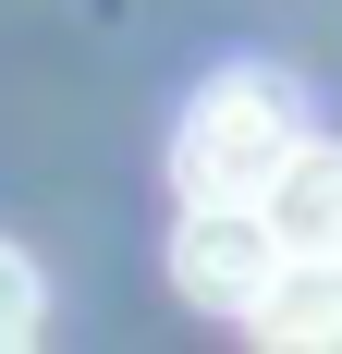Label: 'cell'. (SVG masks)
<instances>
[{
  "label": "cell",
  "instance_id": "1",
  "mask_svg": "<svg viewBox=\"0 0 342 354\" xmlns=\"http://www.w3.org/2000/svg\"><path fill=\"white\" fill-rule=\"evenodd\" d=\"M294 135H306L294 86H281L269 62H233V73H208L196 98H183V135H171V183H183V196H257V183L294 159Z\"/></svg>",
  "mask_w": 342,
  "mask_h": 354
},
{
  "label": "cell",
  "instance_id": "2",
  "mask_svg": "<svg viewBox=\"0 0 342 354\" xmlns=\"http://www.w3.org/2000/svg\"><path fill=\"white\" fill-rule=\"evenodd\" d=\"M269 269H281V232L257 220V196H183V220H171V293L183 306L244 318L269 293Z\"/></svg>",
  "mask_w": 342,
  "mask_h": 354
},
{
  "label": "cell",
  "instance_id": "3",
  "mask_svg": "<svg viewBox=\"0 0 342 354\" xmlns=\"http://www.w3.org/2000/svg\"><path fill=\"white\" fill-rule=\"evenodd\" d=\"M257 220L281 232V257H342V147L294 135V159L257 183Z\"/></svg>",
  "mask_w": 342,
  "mask_h": 354
},
{
  "label": "cell",
  "instance_id": "4",
  "mask_svg": "<svg viewBox=\"0 0 342 354\" xmlns=\"http://www.w3.org/2000/svg\"><path fill=\"white\" fill-rule=\"evenodd\" d=\"M257 342H342V257H281L269 293L244 306Z\"/></svg>",
  "mask_w": 342,
  "mask_h": 354
},
{
  "label": "cell",
  "instance_id": "5",
  "mask_svg": "<svg viewBox=\"0 0 342 354\" xmlns=\"http://www.w3.org/2000/svg\"><path fill=\"white\" fill-rule=\"evenodd\" d=\"M37 306H49V293H37V257H25V245H0V354L37 342Z\"/></svg>",
  "mask_w": 342,
  "mask_h": 354
}]
</instances>
